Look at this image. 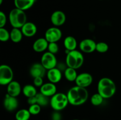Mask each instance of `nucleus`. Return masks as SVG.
<instances>
[{
    "label": "nucleus",
    "instance_id": "obj_8",
    "mask_svg": "<svg viewBox=\"0 0 121 120\" xmlns=\"http://www.w3.org/2000/svg\"><path fill=\"white\" fill-rule=\"evenodd\" d=\"M62 32L57 27H52L47 29L45 32V38L49 43L57 42L61 39Z\"/></svg>",
    "mask_w": 121,
    "mask_h": 120
},
{
    "label": "nucleus",
    "instance_id": "obj_23",
    "mask_svg": "<svg viewBox=\"0 0 121 120\" xmlns=\"http://www.w3.org/2000/svg\"><path fill=\"white\" fill-rule=\"evenodd\" d=\"M22 91L24 95L27 98L34 96L37 94L35 87L34 86L30 84L25 85L24 88H22Z\"/></svg>",
    "mask_w": 121,
    "mask_h": 120
},
{
    "label": "nucleus",
    "instance_id": "obj_36",
    "mask_svg": "<svg viewBox=\"0 0 121 120\" xmlns=\"http://www.w3.org/2000/svg\"><path fill=\"white\" fill-rule=\"evenodd\" d=\"M78 120V119H74V120Z\"/></svg>",
    "mask_w": 121,
    "mask_h": 120
},
{
    "label": "nucleus",
    "instance_id": "obj_32",
    "mask_svg": "<svg viewBox=\"0 0 121 120\" xmlns=\"http://www.w3.org/2000/svg\"><path fill=\"white\" fill-rule=\"evenodd\" d=\"M34 86L37 87H41L43 84V80L42 77H36L34 78Z\"/></svg>",
    "mask_w": 121,
    "mask_h": 120
},
{
    "label": "nucleus",
    "instance_id": "obj_16",
    "mask_svg": "<svg viewBox=\"0 0 121 120\" xmlns=\"http://www.w3.org/2000/svg\"><path fill=\"white\" fill-rule=\"evenodd\" d=\"M22 91L20 84L15 81H13L7 85V94L14 97H17Z\"/></svg>",
    "mask_w": 121,
    "mask_h": 120
},
{
    "label": "nucleus",
    "instance_id": "obj_3",
    "mask_svg": "<svg viewBox=\"0 0 121 120\" xmlns=\"http://www.w3.org/2000/svg\"><path fill=\"white\" fill-rule=\"evenodd\" d=\"M9 20L13 28L21 29L27 22V15L24 11L15 8L9 12Z\"/></svg>",
    "mask_w": 121,
    "mask_h": 120
},
{
    "label": "nucleus",
    "instance_id": "obj_14",
    "mask_svg": "<svg viewBox=\"0 0 121 120\" xmlns=\"http://www.w3.org/2000/svg\"><path fill=\"white\" fill-rule=\"evenodd\" d=\"M40 92L48 97L53 96L57 93V87L52 82L45 83L40 87Z\"/></svg>",
    "mask_w": 121,
    "mask_h": 120
},
{
    "label": "nucleus",
    "instance_id": "obj_25",
    "mask_svg": "<svg viewBox=\"0 0 121 120\" xmlns=\"http://www.w3.org/2000/svg\"><path fill=\"white\" fill-rule=\"evenodd\" d=\"M35 97L37 99V104L41 107H45L49 102L48 96L43 95L41 92L37 93V95H35Z\"/></svg>",
    "mask_w": 121,
    "mask_h": 120
},
{
    "label": "nucleus",
    "instance_id": "obj_21",
    "mask_svg": "<svg viewBox=\"0 0 121 120\" xmlns=\"http://www.w3.org/2000/svg\"><path fill=\"white\" fill-rule=\"evenodd\" d=\"M22 34L20 28H13L10 32V40L14 43H18L22 40Z\"/></svg>",
    "mask_w": 121,
    "mask_h": 120
},
{
    "label": "nucleus",
    "instance_id": "obj_10",
    "mask_svg": "<svg viewBox=\"0 0 121 120\" xmlns=\"http://www.w3.org/2000/svg\"><path fill=\"white\" fill-rule=\"evenodd\" d=\"M96 43L92 39H85L80 42L79 48L80 50L85 53H92L96 51Z\"/></svg>",
    "mask_w": 121,
    "mask_h": 120
},
{
    "label": "nucleus",
    "instance_id": "obj_20",
    "mask_svg": "<svg viewBox=\"0 0 121 120\" xmlns=\"http://www.w3.org/2000/svg\"><path fill=\"white\" fill-rule=\"evenodd\" d=\"M64 47L66 49L69 51L75 50L78 43L75 38L72 36H68L64 40Z\"/></svg>",
    "mask_w": 121,
    "mask_h": 120
},
{
    "label": "nucleus",
    "instance_id": "obj_19",
    "mask_svg": "<svg viewBox=\"0 0 121 120\" xmlns=\"http://www.w3.org/2000/svg\"><path fill=\"white\" fill-rule=\"evenodd\" d=\"M35 2V0H14V5L15 8L25 11L31 8Z\"/></svg>",
    "mask_w": 121,
    "mask_h": 120
},
{
    "label": "nucleus",
    "instance_id": "obj_11",
    "mask_svg": "<svg viewBox=\"0 0 121 120\" xmlns=\"http://www.w3.org/2000/svg\"><path fill=\"white\" fill-rule=\"evenodd\" d=\"M18 101L17 97L11 96L8 94H6L4 100V107L6 110L9 112L13 111L18 108Z\"/></svg>",
    "mask_w": 121,
    "mask_h": 120
},
{
    "label": "nucleus",
    "instance_id": "obj_27",
    "mask_svg": "<svg viewBox=\"0 0 121 120\" xmlns=\"http://www.w3.org/2000/svg\"><path fill=\"white\" fill-rule=\"evenodd\" d=\"M10 39V32L4 28H0V40L2 42H7Z\"/></svg>",
    "mask_w": 121,
    "mask_h": 120
},
{
    "label": "nucleus",
    "instance_id": "obj_1",
    "mask_svg": "<svg viewBox=\"0 0 121 120\" xmlns=\"http://www.w3.org/2000/svg\"><path fill=\"white\" fill-rule=\"evenodd\" d=\"M69 104L74 106L83 104L88 99V91L86 88L74 86L71 88L67 93Z\"/></svg>",
    "mask_w": 121,
    "mask_h": 120
},
{
    "label": "nucleus",
    "instance_id": "obj_4",
    "mask_svg": "<svg viewBox=\"0 0 121 120\" xmlns=\"http://www.w3.org/2000/svg\"><path fill=\"white\" fill-rule=\"evenodd\" d=\"M66 62L68 67L77 69L80 68L83 64V55L80 51L76 49L69 51L66 55Z\"/></svg>",
    "mask_w": 121,
    "mask_h": 120
},
{
    "label": "nucleus",
    "instance_id": "obj_24",
    "mask_svg": "<svg viewBox=\"0 0 121 120\" xmlns=\"http://www.w3.org/2000/svg\"><path fill=\"white\" fill-rule=\"evenodd\" d=\"M31 114L28 109H21L18 111L15 114V119L17 120H29Z\"/></svg>",
    "mask_w": 121,
    "mask_h": 120
},
{
    "label": "nucleus",
    "instance_id": "obj_17",
    "mask_svg": "<svg viewBox=\"0 0 121 120\" xmlns=\"http://www.w3.org/2000/svg\"><path fill=\"white\" fill-rule=\"evenodd\" d=\"M21 31L25 36L32 37L35 35L37 31V28L33 22H27L21 28Z\"/></svg>",
    "mask_w": 121,
    "mask_h": 120
},
{
    "label": "nucleus",
    "instance_id": "obj_30",
    "mask_svg": "<svg viewBox=\"0 0 121 120\" xmlns=\"http://www.w3.org/2000/svg\"><path fill=\"white\" fill-rule=\"evenodd\" d=\"M59 49V46H58L57 42H50V43L48 44V50L50 52L55 55L58 52Z\"/></svg>",
    "mask_w": 121,
    "mask_h": 120
},
{
    "label": "nucleus",
    "instance_id": "obj_35",
    "mask_svg": "<svg viewBox=\"0 0 121 120\" xmlns=\"http://www.w3.org/2000/svg\"><path fill=\"white\" fill-rule=\"evenodd\" d=\"M2 2H3V0H0V5H2Z\"/></svg>",
    "mask_w": 121,
    "mask_h": 120
},
{
    "label": "nucleus",
    "instance_id": "obj_7",
    "mask_svg": "<svg viewBox=\"0 0 121 120\" xmlns=\"http://www.w3.org/2000/svg\"><path fill=\"white\" fill-rule=\"evenodd\" d=\"M41 64L47 70L56 68L57 64L55 55L50 52H46L41 58Z\"/></svg>",
    "mask_w": 121,
    "mask_h": 120
},
{
    "label": "nucleus",
    "instance_id": "obj_9",
    "mask_svg": "<svg viewBox=\"0 0 121 120\" xmlns=\"http://www.w3.org/2000/svg\"><path fill=\"white\" fill-rule=\"evenodd\" d=\"M75 82L76 85L86 88L92 84L93 82V77L89 73L83 72L78 75Z\"/></svg>",
    "mask_w": 121,
    "mask_h": 120
},
{
    "label": "nucleus",
    "instance_id": "obj_22",
    "mask_svg": "<svg viewBox=\"0 0 121 120\" xmlns=\"http://www.w3.org/2000/svg\"><path fill=\"white\" fill-rule=\"evenodd\" d=\"M65 78L66 80L70 82L75 81L78 77V74L75 69L72 68L67 67V68H66L65 70V73H64Z\"/></svg>",
    "mask_w": 121,
    "mask_h": 120
},
{
    "label": "nucleus",
    "instance_id": "obj_15",
    "mask_svg": "<svg viewBox=\"0 0 121 120\" xmlns=\"http://www.w3.org/2000/svg\"><path fill=\"white\" fill-rule=\"evenodd\" d=\"M47 78L50 82L53 84H57L60 82L62 78V74L60 69L57 68H54L49 69L47 71Z\"/></svg>",
    "mask_w": 121,
    "mask_h": 120
},
{
    "label": "nucleus",
    "instance_id": "obj_13",
    "mask_svg": "<svg viewBox=\"0 0 121 120\" xmlns=\"http://www.w3.org/2000/svg\"><path fill=\"white\" fill-rule=\"evenodd\" d=\"M47 69L41 63H35L32 65L30 69V74L33 78H43L46 74Z\"/></svg>",
    "mask_w": 121,
    "mask_h": 120
},
{
    "label": "nucleus",
    "instance_id": "obj_26",
    "mask_svg": "<svg viewBox=\"0 0 121 120\" xmlns=\"http://www.w3.org/2000/svg\"><path fill=\"white\" fill-rule=\"evenodd\" d=\"M104 98L99 93L95 94L91 96V103L94 106H99L102 104Z\"/></svg>",
    "mask_w": 121,
    "mask_h": 120
},
{
    "label": "nucleus",
    "instance_id": "obj_29",
    "mask_svg": "<svg viewBox=\"0 0 121 120\" xmlns=\"http://www.w3.org/2000/svg\"><path fill=\"white\" fill-rule=\"evenodd\" d=\"M28 111L30 112L31 115H37L41 111V106L37 104L31 105L30 106Z\"/></svg>",
    "mask_w": 121,
    "mask_h": 120
},
{
    "label": "nucleus",
    "instance_id": "obj_2",
    "mask_svg": "<svg viewBox=\"0 0 121 120\" xmlns=\"http://www.w3.org/2000/svg\"><path fill=\"white\" fill-rule=\"evenodd\" d=\"M117 87L114 81L109 78L104 77L100 79L98 84V92L104 99H108L115 95Z\"/></svg>",
    "mask_w": 121,
    "mask_h": 120
},
{
    "label": "nucleus",
    "instance_id": "obj_12",
    "mask_svg": "<svg viewBox=\"0 0 121 120\" xmlns=\"http://www.w3.org/2000/svg\"><path fill=\"white\" fill-rule=\"evenodd\" d=\"M50 20L52 23L56 27H60L65 23L66 16L61 11H56L51 15Z\"/></svg>",
    "mask_w": 121,
    "mask_h": 120
},
{
    "label": "nucleus",
    "instance_id": "obj_18",
    "mask_svg": "<svg viewBox=\"0 0 121 120\" xmlns=\"http://www.w3.org/2000/svg\"><path fill=\"white\" fill-rule=\"evenodd\" d=\"M49 42L45 38H40L34 41L33 45V48L36 52H43L48 49Z\"/></svg>",
    "mask_w": 121,
    "mask_h": 120
},
{
    "label": "nucleus",
    "instance_id": "obj_34",
    "mask_svg": "<svg viewBox=\"0 0 121 120\" xmlns=\"http://www.w3.org/2000/svg\"><path fill=\"white\" fill-rule=\"evenodd\" d=\"M27 102H28V104H30V105L37 104V99H36V97H35V96L28 98Z\"/></svg>",
    "mask_w": 121,
    "mask_h": 120
},
{
    "label": "nucleus",
    "instance_id": "obj_6",
    "mask_svg": "<svg viewBox=\"0 0 121 120\" xmlns=\"http://www.w3.org/2000/svg\"><path fill=\"white\" fill-rule=\"evenodd\" d=\"M14 78L13 69L8 65H1L0 67V84L8 85Z\"/></svg>",
    "mask_w": 121,
    "mask_h": 120
},
{
    "label": "nucleus",
    "instance_id": "obj_28",
    "mask_svg": "<svg viewBox=\"0 0 121 120\" xmlns=\"http://www.w3.org/2000/svg\"><path fill=\"white\" fill-rule=\"evenodd\" d=\"M109 46L106 42H100L96 43V51L99 53H105L108 51Z\"/></svg>",
    "mask_w": 121,
    "mask_h": 120
},
{
    "label": "nucleus",
    "instance_id": "obj_33",
    "mask_svg": "<svg viewBox=\"0 0 121 120\" xmlns=\"http://www.w3.org/2000/svg\"><path fill=\"white\" fill-rule=\"evenodd\" d=\"M52 120H61V116L59 112L56 111L52 114Z\"/></svg>",
    "mask_w": 121,
    "mask_h": 120
},
{
    "label": "nucleus",
    "instance_id": "obj_5",
    "mask_svg": "<svg viewBox=\"0 0 121 120\" xmlns=\"http://www.w3.org/2000/svg\"><path fill=\"white\" fill-rule=\"evenodd\" d=\"M50 104L52 108L56 111H60L65 109L69 104L68 98L64 93H56L52 96Z\"/></svg>",
    "mask_w": 121,
    "mask_h": 120
},
{
    "label": "nucleus",
    "instance_id": "obj_31",
    "mask_svg": "<svg viewBox=\"0 0 121 120\" xmlns=\"http://www.w3.org/2000/svg\"><path fill=\"white\" fill-rule=\"evenodd\" d=\"M7 23V16L5 13L0 11V28H4Z\"/></svg>",
    "mask_w": 121,
    "mask_h": 120
}]
</instances>
